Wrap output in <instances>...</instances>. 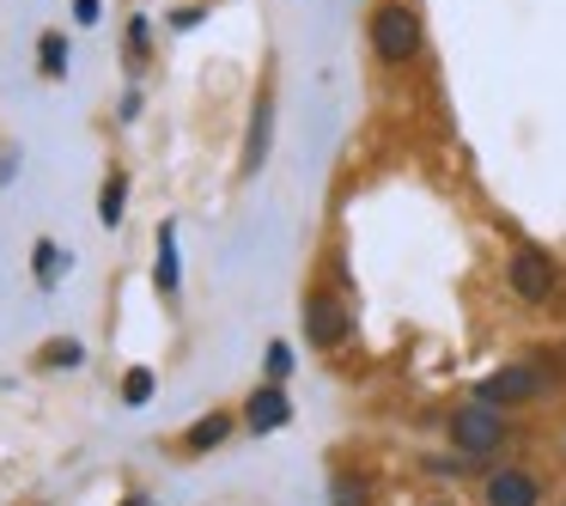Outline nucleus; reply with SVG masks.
Returning <instances> with one entry per match:
<instances>
[{
	"label": "nucleus",
	"mask_w": 566,
	"mask_h": 506,
	"mask_svg": "<svg viewBox=\"0 0 566 506\" xmlns=\"http://www.w3.org/2000/svg\"><path fill=\"white\" fill-rule=\"evenodd\" d=\"M366 50L378 68H415L420 55H427L420 7H408V0H378L366 13Z\"/></svg>",
	"instance_id": "1"
},
{
	"label": "nucleus",
	"mask_w": 566,
	"mask_h": 506,
	"mask_svg": "<svg viewBox=\"0 0 566 506\" xmlns=\"http://www.w3.org/2000/svg\"><path fill=\"white\" fill-rule=\"evenodd\" d=\"M31 366L38 372H74V366H86V342H80V335H50V342L31 354Z\"/></svg>",
	"instance_id": "10"
},
{
	"label": "nucleus",
	"mask_w": 566,
	"mask_h": 506,
	"mask_svg": "<svg viewBox=\"0 0 566 506\" xmlns=\"http://www.w3.org/2000/svg\"><path fill=\"white\" fill-rule=\"evenodd\" d=\"M123 506H153V500H147V494H123Z\"/></svg>",
	"instance_id": "23"
},
{
	"label": "nucleus",
	"mask_w": 566,
	"mask_h": 506,
	"mask_svg": "<svg viewBox=\"0 0 566 506\" xmlns=\"http://www.w3.org/2000/svg\"><path fill=\"white\" fill-rule=\"evenodd\" d=\"M244 427L250 433H281L286 421H293V403H286V384H256V391L244 396Z\"/></svg>",
	"instance_id": "8"
},
{
	"label": "nucleus",
	"mask_w": 566,
	"mask_h": 506,
	"mask_svg": "<svg viewBox=\"0 0 566 506\" xmlns=\"http://www.w3.org/2000/svg\"><path fill=\"white\" fill-rule=\"evenodd\" d=\"M201 19H208V7H171V13H165V25H171V31H196Z\"/></svg>",
	"instance_id": "20"
},
{
	"label": "nucleus",
	"mask_w": 566,
	"mask_h": 506,
	"mask_svg": "<svg viewBox=\"0 0 566 506\" xmlns=\"http://www.w3.org/2000/svg\"><path fill=\"white\" fill-rule=\"evenodd\" d=\"M420 469H427V476H469V469H475V457H463L451 445V452H432V457H420Z\"/></svg>",
	"instance_id": "17"
},
{
	"label": "nucleus",
	"mask_w": 566,
	"mask_h": 506,
	"mask_svg": "<svg viewBox=\"0 0 566 506\" xmlns=\"http://www.w3.org/2000/svg\"><path fill=\"white\" fill-rule=\"evenodd\" d=\"M31 262H38V287H43V293H50V287L55 281H62V245H55V238H38V250H31Z\"/></svg>",
	"instance_id": "15"
},
{
	"label": "nucleus",
	"mask_w": 566,
	"mask_h": 506,
	"mask_svg": "<svg viewBox=\"0 0 566 506\" xmlns=\"http://www.w3.org/2000/svg\"><path fill=\"white\" fill-rule=\"evenodd\" d=\"M505 287H512L524 306H548L554 287H560V262H554L542 245H524V238H517L512 257H505Z\"/></svg>",
	"instance_id": "4"
},
{
	"label": "nucleus",
	"mask_w": 566,
	"mask_h": 506,
	"mask_svg": "<svg viewBox=\"0 0 566 506\" xmlns=\"http://www.w3.org/2000/svg\"><path fill=\"white\" fill-rule=\"evenodd\" d=\"M147 50H153V19H128V31H123V55H128V68H140L147 62Z\"/></svg>",
	"instance_id": "16"
},
{
	"label": "nucleus",
	"mask_w": 566,
	"mask_h": 506,
	"mask_svg": "<svg viewBox=\"0 0 566 506\" xmlns=\"http://www.w3.org/2000/svg\"><path fill=\"white\" fill-rule=\"evenodd\" d=\"M123 403H128V409H147V403H153V372H147V366H128Z\"/></svg>",
	"instance_id": "19"
},
{
	"label": "nucleus",
	"mask_w": 566,
	"mask_h": 506,
	"mask_svg": "<svg viewBox=\"0 0 566 506\" xmlns=\"http://www.w3.org/2000/svg\"><path fill=\"white\" fill-rule=\"evenodd\" d=\"M269 141H274V92L262 86L256 104H250V128H244V159H238V177H256L269 165Z\"/></svg>",
	"instance_id": "6"
},
{
	"label": "nucleus",
	"mask_w": 566,
	"mask_h": 506,
	"mask_svg": "<svg viewBox=\"0 0 566 506\" xmlns=\"http://www.w3.org/2000/svg\"><path fill=\"white\" fill-rule=\"evenodd\" d=\"M38 74L43 80H67V38L62 31H43L38 38Z\"/></svg>",
	"instance_id": "14"
},
{
	"label": "nucleus",
	"mask_w": 566,
	"mask_h": 506,
	"mask_svg": "<svg viewBox=\"0 0 566 506\" xmlns=\"http://www.w3.org/2000/svg\"><path fill=\"white\" fill-rule=\"evenodd\" d=\"M104 13V0H74V25H98Z\"/></svg>",
	"instance_id": "21"
},
{
	"label": "nucleus",
	"mask_w": 566,
	"mask_h": 506,
	"mask_svg": "<svg viewBox=\"0 0 566 506\" xmlns=\"http://www.w3.org/2000/svg\"><path fill=\"white\" fill-rule=\"evenodd\" d=\"M371 476H359V469H335L329 476V506H371Z\"/></svg>",
	"instance_id": "12"
},
{
	"label": "nucleus",
	"mask_w": 566,
	"mask_h": 506,
	"mask_svg": "<svg viewBox=\"0 0 566 506\" xmlns=\"http://www.w3.org/2000/svg\"><path fill=\"white\" fill-rule=\"evenodd\" d=\"M262 372H269V384H286V379H293V348L269 342V348H262Z\"/></svg>",
	"instance_id": "18"
},
{
	"label": "nucleus",
	"mask_w": 566,
	"mask_h": 506,
	"mask_svg": "<svg viewBox=\"0 0 566 506\" xmlns=\"http://www.w3.org/2000/svg\"><path fill=\"white\" fill-rule=\"evenodd\" d=\"M427 506H451V500H427Z\"/></svg>",
	"instance_id": "24"
},
{
	"label": "nucleus",
	"mask_w": 566,
	"mask_h": 506,
	"mask_svg": "<svg viewBox=\"0 0 566 506\" xmlns=\"http://www.w3.org/2000/svg\"><path fill=\"white\" fill-rule=\"evenodd\" d=\"M232 427H238V415H226V409H213V415H201V421H189V427H184V452H189V457H201V452H220V445L232 440Z\"/></svg>",
	"instance_id": "9"
},
{
	"label": "nucleus",
	"mask_w": 566,
	"mask_h": 506,
	"mask_svg": "<svg viewBox=\"0 0 566 506\" xmlns=\"http://www.w3.org/2000/svg\"><path fill=\"white\" fill-rule=\"evenodd\" d=\"M481 506H542V482H536V469H524V464L493 469L488 488H481Z\"/></svg>",
	"instance_id": "7"
},
{
	"label": "nucleus",
	"mask_w": 566,
	"mask_h": 506,
	"mask_svg": "<svg viewBox=\"0 0 566 506\" xmlns=\"http://www.w3.org/2000/svg\"><path fill=\"white\" fill-rule=\"evenodd\" d=\"M123 208H128V172H111L104 177V189H98V226H123Z\"/></svg>",
	"instance_id": "13"
},
{
	"label": "nucleus",
	"mask_w": 566,
	"mask_h": 506,
	"mask_svg": "<svg viewBox=\"0 0 566 506\" xmlns=\"http://www.w3.org/2000/svg\"><path fill=\"white\" fill-rule=\"evenodd\" d=\"M298 323H305V342L317 348V354H335V348L354 342V311H347V299L329 293V287H311Z\"/></svg>",
	"instance_id": "3"
},
{
	"label": "nucleus",
	"mask_w": 566,
	"mask_h": 506,
	"mask_svg": "<svg viewBox=\"0 0 566 506\" xmlns=\"http://www.w3.org/2000/svg\"><path fill=\"white\" fill-rule=\"evenodd\" d=\"M153 281H159L165 299L184 287V262H177V226H171V220L159 226V262H153Z\"/></svg>",
	"instance_id": "11"
},
{
	"label": "nucleus",
	"mask_w": 566,
	"mask_h": 506,
	"mask_svg": "<svg viewBox=\"0 0 566 506\" xmlns=\"http://www.w3.org/2000/svg\"><path fill=\"white\" fill-rule=\"evenodd\" d=\"M13 172H19V159H13V153H7V159H0V189L13 184Z\"/></svg>",
	"instance_id": "22"
},
{
	"label": "nucleus",
	"mask_w": 566,
	"mask_h": 506,
	"mask_svg": "<svg viewBox=\"0 0 566 506\" xmlns=\"http://www.w3.org/2000/svg\"><path fill=\"white\" fill-rule=\"evenodd\" d=\"M536 391H542V372L536 366H500V372H488V379H481L469 396H481V403H493V409H505V415H512V409H524Z\"/></svg>",
	"instance_id": "5"
},
{
	"label": "nucleus",
	"mask_w": 566,
	"mask_h": 506,
	"mask_svg": "<svg viewBox=\"0 0 566 506\" xmlns=\"http://www.w3.org/2000/svg\"><path fill=\"white\" fill-rule=\"evenodd\" d=\"M451 445L463 457H493V452H505V440H512V421H505V409H493V403H481V396H469L463 409H451Z\"/></svg>",
	"instance_id": "2"
}]
</instances>
